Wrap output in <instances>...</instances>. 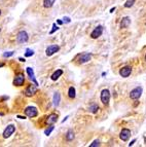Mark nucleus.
Wrapping results in <instances>:
<instances>
[{
  "label": "nucleus",
  "mask_w": 146,
  "mask_h": 147,
  "mask_svg": "<svg viewBox=\"0 0 146 147\" xmlns=\"http://www.w3.org/2000/svg\"><path fill=\"white\" fill-rule=\"evenodd\" d=\"M109 101H110V92H109V89L105 88L101 92V102L104 105H108Z\"/></svg>",
  "instance_id": "nucleus-1"
},
{
  "label": "nucleus",
  "mask_w": 146,
  "mask_h": 147,
  "mask_svg": "<svg viewBox=\"0 0 146 147\" xmlns=\"http://www.w3.org/2000/svg\"><path fill=\"white\" fill-rule=\"evenodd\" d=\"M142 91H143V89H142L141 86H137V87H135L134 89H132L131 93H130L131 99H133V100L139 99V98L141 97V95H142Z\"/></svg>",
  "instance_id": "nucleus-2"
},
{
  "label": "nucleus",
  "mask_w": 146,
  "mask_h": 147,
  "mask_svg": "<svg viewBox=\"0 0 146 147\" xmlns=\"http://www.w3.org/2000/svg\"><path fill=\"white\" fill-rule=\"evenodd\" d=\"M28 39H29V36L26 31H20L17 35V40L19 43H25L28 41Z\"/></svg>",
  "instance_id": "nucleus-3"
},
{
  "label": "nucleus",
  "mask_w": 146,
  "mask_h": 147,
  "mask_svg": "<svg viewBox=\"0 0 146 147\" xmlns=\"http://www.w3.org/2000/svg\"><path fill=\"white\" fill-rule=\"evenodd\" d=\"M25 114L28 116V117H36L37 114H38V111H37V108L34 107V106H29L25 109Z\"/></svg>",
  "instance_id": "nucleus-4"
},
{
  "label": "nucleus",
  "mask_w": 146,
  "mask_h": 147,
  "mask_svg": "<svg viewBox=\"0 0 146 147\" xmlns=\"http://www.w3.org/2000/svg\"><path fill=\"white\" fill-rule=\"evenodd\" d=\"M25 82V75L24 73H18L13 79V84L15 86H22Z\"/></svg>",
  "instance_id": "nucleus-5"
},
{
  "label": "nucleus",
  "mask_w": 146,
  "mask_h": 147,
  "mask_svg": "<svg viewBox=\"0 0 146 147\" xmlns=\"http://www.w3.org/2000/svg\"><path fill=\"white\" fill-rule=\"evenodd\" d=\"M14 131H15V127H14L13 125L7 126V127L5 128V130H4V132H3V138H5V139L9 138V137L14 133Z\"/></svg>",
  "instance_id": "nucleus-6"
},
{
  "label": "nucleus",
  "mask_w": 146,
  "mask_h": 147,
  "mask_svg": "<svg viewBox=\"0 0 146 147\" xmlns=\"http://www.w3.org/2000/svg\"><path fill=\"white\" fill-rule=\"evenodd\" d=\"M37 92V85L35 84H30L27 86V88L25 89V95L27 97H32L33 95H35Z\"/></svg>",
  "instance_id": "nucleus-7"
},
{
  "label": "nucleus",
  "mask_w": 146,
  "mask_h": 147,
  "mask_svg": "<svg viewBox=\"0 0 146 147\" xmlns=\"http://www.w3.org/2000/svg\"><path fill=\"white\" fill-rule=\"evenodd\" d=\"M102 33H103V27H102V26H98V27H96L95 30L91 33V37H92L93 39H97L98 37H100V36L102 35Z\"/></svg>",
  "instance_id": "nucleus-8"
},
{
  "label": "nucleus",
  "mask_w": 146,
  "mask_h": 147,
  "mask_svg": "<svg viewBox=\"0 0 146 147\" xmlns=\"http://www.w3.org/2000/svg\"><path fill=\"white\" fill-rule=\"evenodd\" d=\"M59 50H60V46L59 45H50L47 48H46V51H45V54H46V56H48V57H51V56H53L54 54H56L57 52H59Z\"/></svg>",
  "instance_id": "nucleus-9"
},
{
  "label": "nucleus",
  "mask_w": 146,
  "mask_h": 147,
  "mask_svg": "<svg viewBox=\"0 0 146 147\" xmlns=\"http://www.w3.org/2000/svg\"><path fill=\"white\" fill-rule=\"evenodd\" d=\"M131 73H132V68H131V67H129V66L123 67V68L119 70V75H120L121 77H125V78L129 77Z\"/></svg>",
  "instance_id": "nucleus-10"
},
{
  "label": "nucleus",
  "mask_w": 146,
  "mask_h": 147,
  "mask_svg": "<svg viewBox=\"0 0 146 147\" xmlns=\"http://www.w3.org/2000/svg\"><path fill=\"white\" fill-rule=\"evenodd\" d=\"M119 137H120V139L123 141H125V142L128 141L130 139V137H131V131L128 130V129H123V131L120 132Z\"/></svg>",
  "instance_id": "nucleus-11"
},
{
  "label": "nucleus",
  "mask_w": 146,
  "mask_h": 147,
  "mask_svg": "<svg viewBox=\"0 0 146 147\" xmlns=\"http://www.w3.org/2000/svg\"><path fill=\"white\" fill-rule=\"evenodd\" d=\"M91 59H92V55H91V54L85 53V54H82V55H80V56H79L78 61H79V63H80V64H84V63H86V62L91 61Z\"/></svg>",
  "instance_id": "nucleus-12"
},
{
  "label": "nucleus",
  "mask_w": 146,
  "mask_h": 147,
  "mask_svg": "<svg viewBox=\"0 0 146 147\" xmlns=\"http://www.w3.org/2000/svg\"><path fill=\"white\" fill-rule=\"evenodd\" d=\"M57 120H58V115H57L56 113H52V114L48 115V117L46 118V124H47V125H54Z\"/></svg>",
  "instance_id": "nucleus-13"
},
{
  "label": "nucleus",
  "mask_w": 146,
  "mask_h": 147,
  "mask_svg": "<svg viewBox=\"0 0 146 147\" xmlns=\"http://www.w3.org/2000/svg\"><path fill=\"white\" fill-rule=\"evenodd\" d=\"M131 25V19L129 17H125L121 19L120 22V28H128Z\"/></svg>",
  "instance_id": "nucleus-14"
},
{
  "label": "nucleus",
  "mask_w": 146,
  "mask_h": 147,
  "mask_svg": "<svg viewBox=\"0 0 146 147\" xmlns=\"http://www.w3.org/2000/svg\"><path fill=\"white\" fill-rule=\"evenodd\" d=\"M27 73L30 76L31 80L34 82V84H35V85H38V83H37V81H36V79H35V76H34V71H33V69H32L31 67H28V68H27Z\"/></svg>",
  "instance_id": "nucleus-15"
},
{
  "label": "nucleus",
  "mask_w": 146,
  "mask_h": 147,
  "mask_svg": "<svg viewBox=\"0 0 146 147\" xmlns=\"http://www.w3.org/2000/svg\"><path fill=\"white\" fill-rule=\"evenodd\" d=\"M60 101H61V96L59 93H55L54 95V105L56 107H58L60 105Z\"/></svg>",
  "instance_id": "nucleus-16"
},
{
  "label": "nucleus",
  "mask_w": 146,
  "mask_h": 147,
  "mask_svg": "<svg viewBox=\"0 0 146 147\" xmlns=\"http://www.w3.org/2000/svg\"><path fill=\"white\" fill-rule=\"evenodd\" d=\"M62 74H63V71H62L61 69H58L57 71H55V72L53 73V75H52V77H51V78H52V80H54V81H55V80H57V79H58Z\"/></svg>",
  "instance_id": "nucleus-17"
},
{
  "label": "nucleus",
  "mask_w": 146,
  "mask_h": 147,
  "mask_svg": "<svg viewBox=\"0 0 146 147\" xmlns=\"http://www.w3.org/2000/svg\"><path fill=\"white\" fill-rule=\"evenodd\" d=\"M55 2H56V0H43V6L45 8H50L54 5Z\"/></svg>",
  "instance_id": "nucleus-18"
},
{
  "label": "nucleus",
  "mask_w": 146,
  "mask_h": 147,
  "mask_svg": "<svg viewBox=\"0 0 146 147\" xmlns=\"http://www.w3.org/2000/svg\"><path fill=\"white\" fill-rule=\"evenodd\" d=\"M74 139V132L72 130H69L67 133H66V140L67 141H72Z\"/></svg>",
  "instance_id": "nucleus-19"
},
{
  "label": "nucleus",
  "mask_w": 146,
  "mask_h": 147,
  "mask_svg": "<svg viewBox=\"0 0 146 147\" xmlns=\"http://www.w3.org/2000/svg\"><path fill=\"white\" fill-rule=\"evenodd\" d=\"M68 96H69V98H71V99H74V98H75L76 94H75V88H74L73 86H70V87H69Z\"/></svg>",
  "instance_id": "nucleus-20"
},
{
  "label": "nucleus",
  "mask_w": 146,
  "mask_h": 147,
  "mask_svg": "<svg viewBox=\"0 0 146 147\" xmlns=\"http://www.w3.org/2000/svg\"><path fill=\"white\" fill-rule=\"evenodd\" d=\"M98 110H99V106H98V105L93 104L92 106H90V111H91L92 113H96Z\"/></svg>",
  "instance_id": "nucleus-21"
},
{
  "label": "nucleus",
  "mask_w": 146,
  "mask_h": 147,
  "mask_svg": "<svg viewBox=\"0 0 146 147\" xmlns=\"http://www.w3.org/2000/svg\"><path fill=\"white\" fill-rule=\"evenodd\" d=\"M135 1H136V0H127V1H126V3H125V7L130 8L131 6H133V5H134Z\"/></svg>",
  "instance_id": "nucleus-22"
},
{
  "label": "nucleus",
  "mask_w": 146,
  "mask_h": 147,
  "mask_svg": "<svg viewBox=\"0 0 146 147\" xmlns=\"http://www.w3.org/2000/svg\"><path fill=\"white\" fill-rule=\"evenodd\" d=\"M34 55V52L30 48H27L26 50V53H25V57H32Z\"/></svg>",
  "instance_id": "nucleus-23"
},
{
  "label": "nucleus",
  "mask_w": 146,
  "mask_h": 147,
  "mask_svg": "<svg viewBox=\"0 0 146 147\" xmlns=\"http://www.w3.org/2000/svg\"><path fill=\"white\" fill-rule=\"evenodd\" d=\"M53 131H54V127H53V126H51L48 129H46V130L44 131V134H45L46 136H48V135H50V134L53 132Z\"/></svg>",
  "instance_id": "nucleus-24"
},
{
  "label": "nucleus",
  "mask_w": 146,
  "mask_h": 147,
  "mask_svg": "<svg viewBox=\"0 0 146 147\" xmlns=\"http://www.w3.org/2000/svg\"><path fill=\"white\" fill-rule=\"evenodd\" d=\"M13 53H14V52H6V53H4V54H3V57H4V58L11 57V56L13 55Z\"/></svg>",
  "instance_id": "nucleus-25"
},
{
  "label": "nucleus",
  "mask_w": 146,
  "mask_h": 147,
  "mask_svg": "<svg viewBox=\"0 0 146 147\" xmlns=\"http://www.w3.org/2000/svg\"><path fill=\"white\" fill-rule=\"evenodd\" d=\"M99 145H100V141H99V140H95V141H94L90 146L91 147H97V146H99Z\"/></svg>",
  "instance_id": "nucleus-26"
},
{
  "label": "nucleus",
  "mask_w": 146,
  "mask_h": 147,
  "mask_svg": "<svg viewBox=\"0 0 146 147\" xmlns=\"http://www.w3.org/2000/svg\"><path fill=\"white\" fill-rule=\"evenodd\" d=\"M58 29H59V27H58L56 24H54V25H53V29H52V31H51L50 33H51V34H53V33H55V31H56V30H58Z\"/></svg>",
  "instance_id": "nucleus-27"
},
{
  "label": "nucleus",
  "mask_w": 146,
  "mask_h": 147,
  "mask_svg": "<svg viewBox=\"0 0 146 147\" xmlns=\"http://www.w3.org/2000/svg\"><path fill=\"white\" fill-rule=\"evenodd\" d=\"M63 23H70V19H69L68 17H65V18L63 19Z\"/></svg>",
  "instance_id": "nucleus-28"
},
{
  "label": "nucleus",
  "mask_w": 146,
  "mask_h": 147,
  "mask_svg": "<svg viewBox=\"0 0 146 147\" xmlns=\"http://www.w3.org/2000/svg\"><path fill=\"white\" fill-rule=\"evenodd\" d=\"M135 142H136V139H134V140H133V141L130 143V144H129V146H132V145H134V143H135Z\"/></svg>",
  "instance_id": "nucleus-29"
},
{
  "label": "nucleus",
  "mask_w": 146,
  "mask_h": 147,
  "mask_svg": "<svg viewBox=\"0 0 146 147\" xmlns=\"http://www.w3.org/2000/svg\"><path fill=\"white\" fill-rule=\"evenodd\" d=\"M114 10H115V7H113V8H111V9H110V12H114Z\"/></svg>",
  "instance_id": "nucleus-30"
},
{
  "label": "nucleus",
  "mask_w": 146,
  "mask_h": 147,
  "mask_svg": "<svg viewBox=\"0 0 146 147\" xmlns=\"http://www.w3.org/2000/svg\"><path fill=\"white\" fill-rule=\"evenodd\" d=\"M19 60H20V61H21V62H25V59H23V58H20V59H19Z\"/></svg>",
  "instance_id": "nucleus-31"
},
{
  "label": "nucleus",
  "mask_w": 146,
  "mask_h": 147,
  "mask_svg": "<svg viewBox=\"0 0 146 147\" xmlns=\"http://www.w3.org/2000/svg\"><path fill=\"white\" fill-rule=\"evenodd\" d=\"M18 117H19V118H21V119H25V117H23V116H20V115H19Z\"/></svg>",
  "instance_id": "nucleus-32"
},
{
  "label": "nucleus",
  "mask_w": 146,
  "mask_h": 147,
  "mask_svg": "<svg viewBox=\"0 0 146 147\" xmlns=\"http://www.w3.org/2000/svg\"><path fill=\"white\" fill-rule=\"evenodd\" d=\"M2 66H3V64H2V63H1V64H0V67H2Z\"/></svg>",
  "instance_id": "nucleus-33"
},
{
  "label": "nucleus",
  "mask_w": 146,
  "mask_h": 147,
  "mask_svg": "<svg viewBox=\"0 0 146 147\" xmlns=\"http://www.w3.org/2000/svg\"><path fill=\"white\" fill-rule=\"evenodd\" d=\"M0 14H1V10H0Z\"/></svg>",
  "instance_id": "nucleus-34"
},
{
  "label": "nucleus",
  "mask_w": 146,
  "mask_h": 147,
  "mask_svg": "<svg viewBox=\"0 0 146 147\" xmlns=\"http://www.w3.org/2000/svg\"><path fill=\"white\" fill-rule=\"evenodd\" d=\"M145 60H146V55H145Z\"/></svg>",
  "instance_id": "nucleus-35"
},
{
  "label": "nucleus",
  "mask_w": 146,
  "mask_h": 147,
  "mask_svg": "<svg viewBox=\"0 0 146 147\" xmlns=\"http://www.w3.org/2000/svg\"><path fill=\"white\" fill-rule=\"evenodd\" d=\"M0 31H1V28H0Z\"/></svg>",
  "instance_id": "nucleus-36"
}]
</instances>
